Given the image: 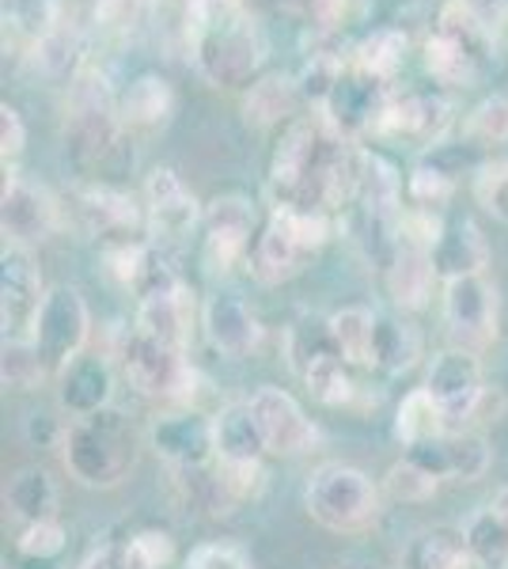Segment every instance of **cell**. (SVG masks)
I'll use <instances>...</instances> for the list:
<instances>
[{"label": "cell", "mask_w": 508, "mask_h": 569, "mask_svg": "<svg viewBox=\"0 0 508 569\" xmlns=\"http://www.w3.org/2000/svg\"><path fill=\"white\" fill-rule=\"evenodd\" d=\"M402 569H478L464 536H445V531H421L410 539L402 555Z\"/></svg>", "instance_id": "cell-35"}, {"label": "cell", "mask_w": 508, "mask_h": 569, "mask_svg": "<svg viewBox=\"0 0 508 569\" xmlns=\"http://www.w3.org/2000/svg\"><path fill=\"white\" fill-rule=\"evenodd\" d=\"M406 460H414L429 475H437L440 482L445 479L475 482L489 471V445L478 433H470V429H451L440 440L406 448Z\"/></svg>", "instance_id": "cell-20"}, {"label": "cell", "mask_w": 508, "mask_h": 569, "mask_svg": "<svg viewBox=\"0 0 508 569\" xmlns=\"http://www.w3.org/2000/svg\"><path fill=\"white\" fill-rule=\"evenodd\" d=\"M384 490H387V498H395V501L418 505V501H429L432 493L440 490V479H437V475L425 471V467H418L414 460H406V456H402V463H395L391 471H387Z\"/></svg>", "instance_id": "cell-42"}, {"label": "cell", "mask_w": 508, "mask_h": 569, "mask_svg": "<svg viewBox=\"0 0 508 569\" xmlns=\"http://www.w3.org/2000/svg\"><path fill=\"white\" fill-rule=\"evenodd\" d=\"M23 144H27V126H23L20 110L4 103L0 107V152H4V163L16 160V156L23 152Z\"/></svg>", "instance_id": "cell-52"}, {"label": "cell", "mask_w": 508, "mask_h": 569, "mask_svg": "<svg viewBox=\"0 0 508 569\" xmlns=\"http://www.w3.org/2000/svg\"><path fill=\"white\" fill-rule=\"evenodd\" d=\"M387 103H391V91H387L384 80H376V77H368V72H360L357 66H349L338 77V84L327 96V103H322V118H327L341 137L357 141L360 133L380 130V118H384Z\"/></svg>", "instance_id": "cell-13"}, {"label": "cell", "mask_w": 508, "mask_h": 569, "mask_svg": "<svg viewBox=\"0 0 508 569\" xmlns=\"http://www.w3.org/2000/svg\"><path fill=\"white\" fill-rule=\"evenodd\" d=\"M425 391L440 402L451 429H467V421L478 418V407H482V399H486L482 361H478V353H467V350H459V346L440 350L429 361V372H425Z\"/></svg>", "instance_id": "cell-9"}, {"label": "cell", "mask_w": 508, "mask_h": 569, "mask_svg": "<svg viewBox=\"0 0 508 569\" xmlns=\"http://www.w3.org/2000/svg\"><path fill=\"white\" fill-rule=\"evenodd\" d=\"M212 433H217L220 463H262V456L270 452L262 437V426H258V418L251 410V399L220 407V415L212 418Z\"/></svg>", "instance_id": "cell-25"}, {"label": "cell", "mask_w": 508, "mask_h": 569, "mask_svg": "<svg viewBox=\"0 0 508 569\" xmlns=\"http://www.w3.org/2000/svg\"><path fill=\"white\" fill-rule=\"evenodd\" d=\"M445 433H451L448 415L425 388L410 391L395 410V437L402 440V448L429 445V440H440Z\"/></svg>", "instance_id": "cell-29"}, {"label": "cell", "mask_w": 508, "mask_h": 569, "mask_svg": "<svg viewBox=\"0 0 508 569\" xmlns=\"http://www.w3.org/2000/svg\"><path fill=\"white\" fill-rule=\"evenodd\" d=\"M34 61H39V69L46 72V77L58 80V84H64V88H69L88 66L84 42H80V34L64 23L53 27L42 42H34Z\"/></svg>", "instance_id": "cell-33"}, {"label": "cell", "mask_w": 508, "mask_h": 569, "mask_svg": "<svg viewBox=\"0 0 508 569\" xmlns=\"http://www.w3.org/2000/svg\"><path fill=\"white\" fill-rule=\"evenodd\" d=\"M61 224V206L53 201L42 182L27 176H8L4 194H0V228H4L8 247L31 251L34 243H46Z\"/></svg>", "instance_id": "cell-12"}, {"label": "cell", "mask_w": 508, "mask_h": 569, "mask_svg": "<svg viewBox=\"0 0 508 569\" xmlns=\"http://www.w3.org/2000/svg\"><path fill=\"white\" fill-rule=\"evenodd\" d=\"M330 240L327 213H303V209H273L266 232L251 251V273L258 284H285L308 270L319 247Z\"/></svg>", "instance_id": "cell-5"}, {"label": "cell", "mask_w": 508, "mask_h": 569, "mask_svg": "<svg viewBox=\"0 0 508 569\" xmlns=\"http://www.w3.org/2000/svg\"><path fill=\"white\" fill-rule=\"evenodd\" d=\"M236 12H243V0H187V23H190V31H193V27L228 20V16H236Z\"/></svg>", "instance_id": "cell-51"}, {"label": "cell", "mask_w": 508, "mask_h": 569, "mask_svg": "<svg viewBox=\"0 0 508 569\" xmlns=\"http://www.w3.org/2000/svg\"><path fill=\"white\" fill-rule=\"evenodd\" d=\"M72 213H77L80 228H84L88 236H103L110 243L129 240V232H133L145 217L133 194L107 187V182L72 187Z\"/></svg>", "instance_id": "cell-21"}, {"label": "cell", "mask_w": 508, "mask_h": 569, "mask_svg": "<svg viewBox=\"0 0 508 569\" xmlns=\"http://www.w3.org/2000/svg\"><path fill=\"white\" fill-rule=\"evenodd\" d=\"M206 240H201V262H206L209 273H232V266L243 262L247 247H251V232H255V209L247 198L239 194H225L212 198L206 206Z\"/></svg>", "instance_id": "cell-14"}, {"label": "cell", "mask_w": 508, "mask_h": 569, "mask_svg": "<svg viewBox=\"0 0 508 569\" xmlns=\"http://www.w3.org/2000/svg\"><path fill=\"white\" fill-rule=\"evenodd\" d=\"M187 569H247V558L228 543H206L187 558Z\"/></svg>", "instance_id": "cell-50"}, {"label": "cell", "mask_w": 508, "mask_h": 569, "mask_svg": "<svg viewBox=\"0 0 508 569\" xmlns=\"http://www.w3.org/2000/svg\"><path fill=\"white\" fill-rule=\"evenodd\" d=\"M467 137L482 144H505L508 137V96H494L478 103L467 118Z\"/></svg>", "instance_id": "cell-44"}, {"label": "cell", "mask_w": 508, "mask_h": 569, "mask_svg": "<svg viewBox=\"0 0 508 569\" xmlns=\"http://www.w3.org/2000/svg\"><path fill=\"white\" fill-rule=\"evenodd\" d=\"M456 122V107L437 91H410V96H391L380 130L384 137H406L414 144H440Z\"/></svg>", "instance_id": "cell-19"}, {"label": "cell", "mask_w": 508, "mask_h": 569, "mask_svg": "<svg viewBox=\"0 0 508 569\" xmlns=\"http://www.w3.org/2000/svg\"><path fill=\"white\" fill-rule=\"evenodd\" d=\"M53 383H58L61 410L72 421L103 415V410H110V402H114V369H110V361L99 353L84 350L80 357H72L69 365H61V369L53 372Z\"/></svg>", "instance_id": "cell-18"}, {"label": "cell", "mask_w": 508, "mask_h": 569, "mask_svg": "<svg viewBox=\"0 0 508 569\" xmlns=\"http://www.w3.org/2000/svg\"><path fill=\"white\" fill-rule=\"evenodd\" d=\"M251 410L262 426L266 448L273 456H303L319 445L316 421L303 415V407L281 388H258L251 395Z\"/></svg>", "instance_id": "cell-17"}, {"label": "cell", "mask_w": 508, "mask_h": 569, "mask_svg": "<svg viewBox=\"0 0 508 569\" xmlns=\"http://www.w3.org/2000/svg\"><path fill=\"white\" fill-rule=\"evenodd\" d=\"M489 259V247L482 240L470 220H448L445 236L432 247V266H437V278L451 281V278H470V273H482Z\"/></svg>", "instance_id": "cell-26"}, {"label": "cell", "mask_w": 508, "mask_h": 569, "mask_svg": "<svg viewBox=\"0 0 508 569\" xmlns=\"http://www.w3.org/2000/svg\"><path fill=\"white\" fill-rule=\"evenodd\" d=\"M489 509H494L497 517H501L505 525H508V486H501V490H497V498H494V505H489Z\"/></svg>", "instance_id": "cell-54"}, {"label": "cell", "mask_w": 508, "mask_h": 569, "mask_svg": "<svg viewBox=\"0 0 508 569\" xmlns=\"http://www.w3.org/2000/svg\"><path fill=\"white\" fill-rule=\"evenodd\" d=\"M335 350L338 346H335V335H330V319H319V316H311V311L297 316L292 327L285 330V357H289L297 376H303L319 357H327Z\"/></svg>", "instance_id": "cell-34"}, {"label": "cell", "mask_w": 508, "mask_h": 569, "mask_svg": "<svg viewBox=\"0 0 508 569\" xmlns=\"http://www.w3.org/2000/svg\"><path fill=\"white\" fill-rule=\"evenodd\" d=\"M201 327H206L212 350H220L228 357H247L262 346V323H258L255 311L239 297H232V292H217V297L206 300V308H201Z\"/></svg>", "instance_id": "cell-22"}, {"label": "cell", "mask_w": 508, "mask_h": 569, "mask_svg": "<svg viewBox=\"0 0 508 569\" xmlns=\"http://www.w3.org/2000/svg\"><path fill=\"white\" fill-rule=\"evenodd\" d=\"M421 357V338L410 323L395 316H376V350H372V369L387 376H399L414 369Z\"/></svg>", "instance_id": "cell-31"}, {"label": "cell", "mask_w": 508, "mask_h": 569, "mask_svg": "<svg viewBox=\"0 0 508 569\" xmlns=\"http://www.w3.org/2000/svg\"><path fill=\"white\" fill-rule=\"evenodd\" d=\"M118 361H122L126 380L133 383L145 399H187L190 380H193L187 353L152 342L149 335L133 330V335L122 338Z\"/></svg>", "instance_id": "cell-8"}, {"label": "cell", "mask_w": 508, "mask_h": 569, "mask_svg": "<svg viewBox=\"0 0 508 569\" xmlns=\"http://www.w3.org/2000/svg\"><path fill=\"white\" fill-rule=\"evenodd\" d=\"M145 16V0H96V23L110 34L133 31Z\"/></svg>", "instance_id": "cell-49"}, {"label": "cell", "mask_w": 508, "mask_h": 569, "mask_svg": "<svg viewBox=\"0 0 508 569\" xmlns=\"http://www.w3.org/2000/svg\"><path fill=\"white\" fill-rule=\"evenodd\" d=\"M50 361L34 342H4V361H0V376H4V388L12 391H31L50 376Z\"/></svg>", "instance_id": "cell-41"}, {"label": "cell", "mask_w": 508, "mask_h": 569, "mask_svg": "<svg viewBox=\"0 0 508 569\" xmlns=\"http://www.w3.org/2000/svg\"><path fill=\"white\" fill-rule=\"evenodd\" d=\"M475 198L494 220L508 224V160L505 163H486L475 179Z\"/></svg>", "instance_id": "cell-45"}, {"label": "cell", "mask_w": 508, "mask_h": 569, "mask_svg": "<svg viewBox=\"0 0 508 569\" xmlns=\"http://www.w3.org/2000/svg\"><path fill=\"white\" fill-rule=\"evenodd\" d=\"M64 471L88 490H110L137 467V429L122 410L77 418L61 440Z\"/></svg>", "instance_id": "cell-3"}, {"label": "cell", "mask_w": 508, "mask_h": 569, "mask_svg": "<svg viewBox=\"0 0 508 569\" xmlns=\"http://www.w3.org/2000/svg\"><path fill=\"white\" fill-rule=\"evenodd\" d=\"M4 509L20 528L39 520H58V482L42 467H23L4 486Z\"/></svg>", "instance_id": "cell-27"}, {"label": "cell", "mask_w": 508, "mask_h": 569, "mask_svg": "<svg viewBox=\"0 0 508 569\" xmlns=\"http://www.w3.org/2000/svg\"><path fill=\"white\" fill-rule=\"evenodd\" d=\"M201 217H206V209L198 206L190 187L171 168H156L145 179V220H149L156 240L163 243L187 240L193 228L201 224Z\"/></svg>", "instance_id": "cell-16"}, {"label": "cell", "mask_w": 508, "mask_h": 569, "mask_svg": "<svg viewBox=\"0 0 508 569\" xmlns=\"http://www.w3.org/2000/svg\"><path fill=\"white\" fill-rule=\"evenodd\" d=\"M126 126L118 118V96L110 91L107 77L99 69L84 66L69 84V103H64V152L80 176L103 171L118 152H122Z\"/></svg>", "instance_id": "cell-2"}, {"label": "cell", "mask_w": 508, "mask_h": 569, "mask_svg": "<svg viewBox=\"0 0 508 569\" xmlns=\"http://www.w3.org/2000/svg\"><path fill=\"white\" fill-rule=\"evenodd\" d=\"M103 259H107L110 278L118 284H126V289H137V281H141V273H145V262H149V247L118 240V243H107Z\"/></svg>", "instance_id": "cell-46"}, {"label": "cell", "mask_w": 508, "mask_h": 569, "mask_svg": "<svg viewBox=\"0 0 508 569\" xmlns=\"http://www.w3.org/2000/svg\"><path fill=\"white\" fill-rule=\"evenodd\" d=\"M308 517L338 536H357L380 520V486L349 463H327L303 490Z\"/></svg>", "instance_id": "cell-4"}, {"label": "cell", "mask_w": 508, "mask_h": 569, "mask_svg": "<svg viewBox=\"0 0 508 569\" xmlns=\"http://www.w3.org/2000/svg\"><path fill=\"white\" fill-rule=\"evenodd\" d=\"M80 569H129L126 562V543H103L84 558Z\"/></svg>", "instance_id": "cell-53"}, {"label": "cell", "mask_w": 508, "mask_h": 569, "mask_svg": "<svg viewBox=\"0 0 508 569\" xmlns=\"http://www.w3.org/2000/svg\"><path fill=\"white\" fill-rule=\"evenodd\" d=\"M330 335H335L338 353L353 369H372L376 350V311L368 308H341L330 316Z\"/></svg>", "instance_id": "cell-32"}, {"label": "cell", "mask_w": 508, "mask_h": 569, "mask_svg": "<svg viewBox=\"0 0 508 569\" xmlns=\"http://www.w3.org/2000/svg\"><path fill=\"white\" fill-rule=\"evenodd\" d=\"M497 289L486 273H470V278L445 281V327L451 346L467 353H482L497 338Z\"/></svg>", "instance_id": "cell-7"}, {"label": "cell", "mask_w": 508, "mask_h": 569, "mask_svg": "<svg viewBox=\"0 0 508 569\" xmlns=\"http://www.w3.org/2000/svg\"><path fill=\"white\" fill-rule=\"evenodd\" d=\"M88 335H91V316L84 297L72 284H53L46 292V305L39 311V323H34V338H31L46 361H50V369L58 372L61 365H69L72 357L84 353Z\"/></svg>", "instance_id": "cell-10"}, {"label": "cell", "mask_w": 508, "mask_h": 569, "mask_svg": "<svg viewBox=\"0 0 508 569\" xmlns=\"http://www.w3.org/2000/svg\"><path fill=\"white\" fill-rule=\"evenodd\" d=\"M402 61H406V34L399 27H380V31H372L353 50V66L360 72H368V77L384 80V84H391V77L402 69Z\"/></svg>", "instance_id": "cell-38"}, {"label": "cell", "mask_w": 508, "mask_h": 569, "mask_svg": "<svg viewBox=\"0 0 508 569\" xmlns=\"http://www.w3.org/2000/svg\"><path fill=\"white\" fill-rule=\"evenodd\" d=\"M42 270L34 266L31 251L4 247L0 262V319H4V342H31L39 311L46 305Z\"/></svg>", "instance_id": "cell-11"}, {"label": "cell", "mask_w": 508, "mask_h": 569, "mask_svg": "<svg viewBox=\"0 0 508 569\" xmlns=\"http://www.w3.org/2000/svg\"><path fill=\"white\" fill-rule=\"evenodd\" d=\"M451 176L445 168H437V163H418L410 176V198L418 201L421 209H432V206H445L451 198Z\"/></svg>", "instance_id": "cell-48"}, {"label": "cell", "mask_w": 508, "mask_h": 569, "mask_svg": "<svg viewBox=\"0 0 508 569\" xmlns=\"http://www.w3.org/2000/svg\"><path fill=\"white\" fill-rule=\"evenodd\" d=\"M349 369H353V365L335 350V353L319 357V361L311 365L300 380L319 402H327V407H346V402L357 395V383H353V376H349Z\"/></svg>", "instance_id": "cell-40"}, {"label": "cell", "mask_w": 508, "mask_h": 569, "mask_svg": "<svg viewBox=\"0 0 508 569\" xmlns=\"http://www.w3.org/2000/svg\"><path fill=\"white\" fill-rule=\"evenodd\" d=\"M501 149H505V156H508V137H505V144H501Z\"/></svg>", "instance_id": "cell-55"}, {"label": "cell", "mask_w": 508, "mask_h": 569, "mask_svg": "<svg viewBox=\"0 0 508 569\" xmlns=\"http://www.w3.org/2000/svg\"><path fill=\"white\" fill-rule=\"evenodd\" d=\"M432 281H437V266L429 251L418 247H399L391 266H387V292L402 311H418L429 305Z\"/></svg>", "instance_id": "cell-28"}, {"label": "cell", "mask_w": 508, "mask_h": 569, "mask_svg": "<svg viewBox=\"0 0 508 569\" xmlns=\"http://www.w3.org/2000/svg\"><path fill=\"white\" fill-rule=\"evenodd\" d=\"M126 562L129 569H168L175 562V539L156 528L137 531L126 539Z\"/></svg>", "instance_id": "cell-43"}, {"label": "cell", "mask_w": 508, "mask_h": 569, "mask_svg": "<svg viewBox=\"0 0 508 569\" xmlns=\"http://www.w3.org/2000/svg\"><path fill=\"white\" fill-rule=\"evenodd\" d=\"M175 114V91L163 77L145 72L118 96V118L129 133H156L171 122Z\"/></svg>", "instance_id": "cell-24"}, {"label": "cell", "mask_w": 508, "mask_h": 569, "mask_svg": "<svg viewBox=\"0 0 508 569\" xmlns=\"http://www.w3.org/2000/svg\"><path fill=\"white\" fill-rule=\"evenodd\" d=\"M16 550H20L23 558H58L64 550V528L58 520H39V525H27L20 528V539H16Z\"/></svg>", "instance_id": "cell-47"}, {"label": "cell", "mask_w": 508, "mask_h": 569, "mask_svg": "<svg viewBox=\"0 0 508 569\" xmlns=\"http://www.w3.org/2000/svg\"><path fill=\"white\" fill-rule=\"evenodd\" d=\"M365 168V149L341 137L327 118H300L281 137L270 163L273 209L303 213H335L353 206Z\"/></svg>", "instance_id": "cell-1"}, {"label": "cell", "mask_w": 508, "mask_h": 569, "mask_svg": "<svg viewBox=\"0 0 508 569\" xmlns=\"http://www.w3.org/2000/svg\"><path fill=\"white\" fill-rule=\"evenodd\" d=\"M425 69L440 80V84H451V88H467L482 77V66L464 50L459 42L445 39V34H432L425 42Z\"/></svg>", "instance_id": "cell-39"}, {"label": "cell", "mask_w": 508, "mask_h": 569, "mask_svg": "<svg viewBox=\"0 0 508 569\" xmlns=\"http://www.w3.org/2000/svg\"><path fill=\"white\" fill-rule=\"evenodd\" d=\"M437 34H445V39L459 42L470 53V58H475L478 66L486 69L489 53H494V34H489L486 20L478 16V8L470 4V0H448V4L440 8Z\"/></svg>", "instance_id": "cell-30"}, {"label": "cell", "mask_w": 508, "mask_h": 569, "mask_svg": "<svg viewBox=\"0 0 508 569\" xmlns=\"http://www.w3.org/2000/svg\"><path fill=\"white\" fill-rule=\"evenodd\" d=\"M149 445L171 471L206 467L217 460L212 418L198 415V410H171V415H160L149 429Z\"/></svg>", "instance_id": "cell-15"}, {"label": "cell", "mask_w": 508, "mask_h": 569, "mask_svg": "<svg viewBox=\"0 0 508 569\" xmlns=\"http://www.w3.org/2000/svg\"><path fill=\"white\" fill-rule=\"evenodd\" d=\"M464 547L478 569H508V525L494 509H478L464 525Z\"/></svg>", "instance_id": "cell-36"}, {"label": "cell", "mask_w": 508, "mask_h": 569, "mask_svg": "<svg viewBox=\"0 0 508 569\" xmlns=\"http://www.w3.org/2000/svg\"><path fill=\"white\" fill-rule=\"evenodd\" d=\"M300 84L289 77H262L258 84H251L247 91V122L255 126H277L281 118H289L300 103Z\"/></svg>", "instance_id": "cell-37"}, {"label": "cell", "mask_w": 508, "mask_h": 569, "mask_svg": "<svg viewBox=\"0 0 508 569\" xmlns=\"http://www.w3.org/2000/svg\"><path fill=\"white\" fill-rule=\"evenodd\" d=\"M137 330H141V335H149L152 342L187 353L190 335H193V308H190L187 284L145 297L141 308H137Z\"/></svg>", "instance_id": "cell-23"}, {"label": "cell", "mask_w": 508, "mask_h": 569, "mask_svg": "<svg viewBox=\"0 0 508 569\" xmlns=\"http://www.w3.org/2000/svg\"><path fill=\"white\" fill-rule=\"evenodd\" d=\"M193 66L212 88H239L251 84L262 69L266 39L258 23L247 12H236L228 20L193 27Z\"/></svg>", "instance_id": "cell-6"}]
</instances>
